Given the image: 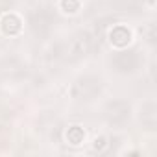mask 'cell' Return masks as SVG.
Listing matches in <instances>:
<instances>
[{"label":"cell","mask_w":157,"mask_h":157,"mask_svg":"<svg viewBox=\"0 0 157 157\" xmlns=\"http://www.w3.org/2000/svg\"><path fill=\"white\" fill-rule=\"evenodd\" d=\"M2 30H4L6 33H17V32L21 30V21H19L15 15H8V17H4V21H2Z\"/></svg>","instance_id":"obj_1"},{"label":"cell","mask_w":157,"mask_h":157,"mask_svg":"<svg viewBox=\"0 0 157 157\" xmlns=\"http://www.w3.org/2000/svg\"><path fill=\"white\" fill-rule=\"evenodd\" d=\"M111 41H113L115 44L122 46V44L129 43V32L124 30V28H117L115 32H111Z\"/></svg>","instance_id":"obj_2"},{"label":"cell","mask_w":157,"mask_h":157,"mask_svg":"<svg viewBox=\"0 0 157 157\" xmlns=\"http://www.w3.org/2000/svg\"><path fill=\"white\" fill-rule=\"evenodd\" d=\"M61 4H63L65 11H70V13L78 11V8H80V2H78V0H61Z\"/></svg>","instance_id":"obj_3"},{"label":"cell","mask_w":157,"mask_h":157,"mask_svg":"<svg viewBox=\"0 0 157 157\" xmlns=\"http://www.w3.org/2000/svg\"><path fill=\"white\" fill-rule=\"evenodd\" d=\"M68 137H70V140H72L74 144H78V142H82V139H83L85 135H83V133H82L80 129H78V128H74V129H72V131L68 133Z\"/></svg>","instance_id":"obj_4"}]
</instances>
